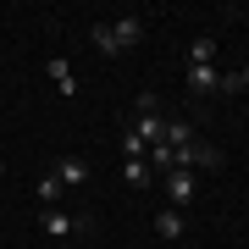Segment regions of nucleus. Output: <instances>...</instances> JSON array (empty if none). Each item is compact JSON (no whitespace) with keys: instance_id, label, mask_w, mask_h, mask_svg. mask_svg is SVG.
Here are the masks:
<instances>
[{"instance_id":"nucleus-1","label":"nucleus","mask_w":249,"mask_h":249,"mask_svg":"<svg viewBox=\"0 0 249 249\" xmlns=\"http://www.w3.org/2000/svg\"><path fill=\"white\" fill-rule=\"evenodd\" d=\"M194 172H183V166H172L166 172V199H172V211H183V205H194Z\"/></svg>"},{"instance_id":"nucleus-4","label":"nucleus","mask_w":249,"mask_h":249,"mask_svg":"<svg viewBox=\"0 0 249 249\" xmlns=\"http://www.w3.org/2000/svg\"><path fill=\"white\" fill-rule=\"evenodd\" d=\"M122 178H127V188H150L155 172H150V160H144V155H122Z\"/></svg>"},{"instance_id":"nucleus-14","label":"nucleus","mask_w":249,"mask_h":249,"mask_svg":"<svg viewBox=\"0 0 249 249\" xmlns=\"http://www.w3.org/2000/svg\"><path fill=\"white\" fill-rule=\"evenodd\" d=\"M238 89H249V67H244V72H238Z\"/></svg>"},{"instance_id":"nucleus-9","label":"nucleus","mask_w":249,"mask_h":249,"mask_svg":"<svg viewBox=\"0 0 249 249\" xmlns=\"http://www.w3.org/2000/svg\"><path fill=\"white\" fill-rule=\"evenodd\" d=\"M45 72H50V83H55L61 94H78V78H72V67L61 61V55H55V61H45Z\"/></svg>"},{"instance_id":"nucleus-3","label":"nucleus","mask_w":249,"mask_h":249,"mask_svg":"<svg viewBox=\"0 0 249 249\" xmlns=\"http://www.w3.org/2000/svg\"><path fill=\"white\" fill-rule=\"evenodd\" d=\"M45 232H50V238H67V232H89V216H61V211H45Z\"/></svg>"},{"instance_id":"nucleus-8","label":"nucleus","mask_w":249,"mask_h":249,"mask_svg":"<svg viewBox=\"0 0 249 249\" xmlns=\"http://www.w3.org/2000/svg\"><path fill=\"white\" fill-rule=\"evenodd\" d=\"M188 67H216V39L199 34L194 45H188Z\"/></svg>"},{"instance_id":"nucleus-5","label":"nucleus","mask_w":249,"mask_h":249,"mask_svg":"<svg viewBox=\"0 0 249 249\" xmlns=\"http://www.w3.org/2000/svg\"><path fill=\"white\" fill-rule=\"evenodd\" d=\"M188 89L194 94H222V72L216 67H188Z\"/></svg>"},{"instance_id":"nucleus-6","label":"nucleus","mask_w":249,"mask_h":249,"mask_svg":"<svg viewBox=\"0 0 249 249\" xmlns=\"http://www.w3.org/2000/svg\"><path fill=\"white\" fill-rule=\"evenodd\" d=\"M111 34H116V50H133L139 39H144V22H139V17H116Z\"/></svg>"},{"instance_id":"nucleus-11","label":"nucleus","mask_w":249,"mask_h":249,"mask_svg":"<svg viewBox=\"0 0 249 249\" xmlns=\"http://www.w3.org/2000/svg\"><path fill=\"white\" fill-rule=\"evenodd\" d=\"M89 39H94V50H100V55H122V50H116V34H111V22H94V28H89Z\"/></svg>"},{"instance_id":"nucleus-2","label":"nucleus","mask_w":249,"mask_h":249,"mask_svg":"<svg viewBox=\"0 0 249 249\" xmlns=\"http://www.w3.org/2000/svg\"><path fill=\"white\" fill-rule=\"evenodd\" d=\"M55 178H61V188H83L89 183V160L83 155H61L55 160Z\"/></svg>"},{"instance_id":"nucleus-10","label":"nucleus","mask_w":249,"mask_h":249,"mask_svg":"<svg viewBox=\"0 0 249 249\" xmlns=\"http://www.w3.org/2000/svg\"><path fill=\"white\" fill-rule=\"evenodd\" d=\"M166 144H172V150H188V144H194V122H183V116L166 122Z\"/></svg>"},{"instance_id":"nucleus-12","label":"nucleus","mask_w":249,"mask_h":249,"mask_svg":"<svg viewBox=\"0 0 249 249\" xmlns=\"http://www.w3.org/2000/svg\"><path fill=\"white\" fill-rule=\"evenodd\" d=\"M67 188H61V178H55V172H45V178H39V199H45V211H55V199H61Z\"/></svg>"},{"instance_id":"nucleus-13","label":"nucleus","mask_w":249,"mask_h":249,"mask_svg":"<svg viewBox=\"0 0 249 249\" xmlns=\"http://www.w3.org/2000/svg\"><path fill=\"white\" fill-rule=\"evenodd\" d=\"M122 150H127V155H150V144H144L133 127H127V133H122Z\"/></svg>"},{"instance_id":"nucleus-7","label":"nucleus","mask_w":249,"mask_h":249,"mask_svg":"<svg viewBox=\"0 0 249 249\" xmlns=\"http://www.w3.org/2000/svg\"><path fill=\"white\" fill-rule=\"evenodd\" d=\"M155 232H160V238H183V232H188V222H183V211H172V205H166V211L155 216Z\"/></svg>"}]
</instances>
